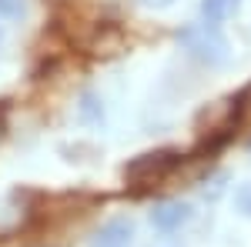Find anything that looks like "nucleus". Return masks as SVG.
Returning <instances> with one entry per match:
<instances>
[{"label": "nucleus", "mask_w": 251, "mask_h": 247, "mask_svg": "<svg viewBox=\"0 0 251 247\" xmlns=\"http://www.w3.org/2000/svg\"><path fill=\"white\" fill-rule=\"evenodd\" d=\"M234 104H238V111H241V114H251V84H248V87H245V94L238 97Z\"/></svg>", "instance_id": "nucleus-8"}, {"label": "nucleus", "mask_w": 251, "mask_h": 247, "mask_svg": "<svg viewBox=\"0 0 251 247\" xmlns=\"http://www.w3.org/2000/svg\"><path fill=\"white\" fill-rule=\"evenodd\" d=\"M24 10V0H0V17H17Z\"/></svg>", "instance_id": "nucleus-7"}, {"label": "nucleus", "mask_w": 251, "mask_h": 247, "mask_svg": "<svg viewBox=\"0 0 251 247\" xmlns=\"http://www.w3.org/2000/svg\"><path fill=\"white\" fill-rule=\"evenodd\" d=\"M3 131H7V114H3V107H0V137H3Z\"/></svg>", "instance_id": "nucleus-9"}, {"label": "nucleus", "mask_w": 251, "mask_h": 247, "mask_svg": "<svg viewBox=\"0 0 251 247\" xmlns=\"http://www.w3.org/2000/svg\"><path fill=\"white\" fill-rule=\"evenodd\" d=\"M241 7V0H201V14H204V23L218 27L221 20H228Z\"/></svg>", "instance_id": "nucleus-5"}, {"label": "nucleus", "mask_w": 251, "mask_h": 247, "mask_svg": "<svg viewBox=\"0 0 251 247\" xmlns=\"http://www.w3.org/2000/svg\"><path fill=\"white\" fill-rule=\"evenodd\" d=\"M131 241H134V224L127 217H114L94 234L91 247H131Z\"/></svg>", "instance_id": "nucleus-4"}, {"label": "nucleus", "mask_w": 251, "mask_h": 247, "mask_svg": "<svg viewBox=\"0 0 251 247\" xmlns=\"http://www.w3.org/2000/svg\"><path fill=\"white\" fill-rule=\"evenodd\" d=\"M177 40L184 44V50L191 54L194 60H201V64H225L228 60V40L225 34L211 27V23H191V27H184Z\"/></svg>", "instance_id": "nucleus-1"}, {"label": "nucleus", "mask_w": 251, "mask_h": 247, "mask_svg": "<svg viewBox=\"0 0 251 247\" xmlns=\"http://www.w3.org/2000/svg\"><path fill=\"white\" fill-rule=\"evenodd\" d=\"M188 221H191V204H184V201H164V204H157L151 210V224L157 230H164V234L181 230Z\"/></svg>", "instance_id": "nucleus-3"}, {"label": "nucleus", "mask_w": 251, "mask_h": 247, "mask_svg": "<svg viewBox=\"0 0 251 247\" xmlns=\"http://www.w3.org/2000/svg\"><path fill=\"white\" fill-rule=\"evenodd\" d=\"M181 164V154L177 151H154V154H141L137 160H131L124 174H127V180H134V184H151V180H161V177H168Z\"/></svg>", "instance_id": "nucleus-2"}, {"label": "nucleus", "mask_w": 251, "mask_h": 247, "mask_svg": "<svg viewBox=\"0 0 251 247\" xmlns=\"http://www.w3.org/2000/svg\"><path fill=\"white\" fill-rule=\"evenodd\" d=\"M234 207L241 210L245 217H251V184H241L234 190Z\"/></svg>", "instance_id": "nucleus-6"}]
</instances>
